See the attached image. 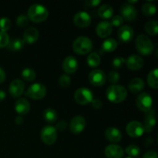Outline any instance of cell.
<instances>
[{"mask_svg": "<svg viewBox=\"0 0 158 158\" xmlns=\"http://www.w3.org/2000/svg\"><path fill=\"white\" fill-rule=\"evenodd\" d=\"M117 35L122 43H129L133 40L134 35V30L132 27L127 25L120 26L117 32Z\"/></svg>", "mask_w": 158, "mask_h": 158, "instance_id": "5bb4252c", "label": "cell"}, {"mask_svg": "<svg viewBox=\"0 0 158 158\" xmlns=\"http://www.w3.org/2000/svg\"><path fill=\"white\" fill-rule=\"evenodd\" d=\"M41 140L45 144L52 145L55 143L57 139V131L55 127L47 125L43 127L40 132Z\"/></svg>", "mask_w": 158, "mask_h": 158, "instance_id": "5b68a950", "label": "cell"}, {"mask_svg": "<svg viewBox=\"0 0 158 158\" xmlns=\"http://www.w3.org/2000/svg\"><path fill=\"white\" fill-rule=\"evenodd\" d=\"M6 77V72H5L4 69H3L2 68L0 67V83H3V82L5 81Z\"/></svg>", "mask_w": 158, "mask_h": 158, "instance_id": "bcb514c9", "label": "cell"}, {"mask_svg": "<svg viewBox=\"0 0 158 158\" xmlns=\"http://www.w3.org/2000/svg\"><path fill=\"white\" fill-rule=\"evenodd\" d=\"M156 124V117L155 111L154 110H150L149 111L145 114V118L143 120V127H144V132L151 133L154 129Z\"/></svg>", "mask_w": 158, "mask_h": 158, "instance_id": "ffe728a7", "label": "cell"}, {"mask_svg": "<svg viewBox=\"0 0 158 158\" xmlns=\"http://www.w3.org/2000/svg\"><path fill=\"white\" fill-rule=\"evenodd\" d=\"M78 61L73 56L66 57L63 62V69L64 72L67 74L74 73L78 69Z\"/></svg>", "mask_w": 158, "mask_h": 158, "instance_id": "ac0fdd59", "label": "cell"}, {"mask_svg": "<svg viewBox=\"0 0 158 158\" xmlns=\"http://www.w3.org/2000/svg\"><path fill=\"white\" fill-rule=\"evenodd\" d=\"M15 23L19 27H26L29 24V18L25 15H19L16 18Z\"/></svg>", "mask_w": 158, "mask_h": 158, "instance_id": "8d00e7d4", "label": "cell"}, {"mask_svg": "<svg viewBox=\"0 0 158 158\" xmlns=\"http://www.w3.org/2000/svg\"><path fill=\"white\" fill-rule=\"evenodd\" d=\"M6 97V94L5 91L0 90V101H2Z\"/></svg>", "mask_w": 158, "mask_h": 158, "instance_id": "c3c4849f", "label": "cell"}, {"mask_svg": "<svg viewBox=\"0 0 158 158\" xmlns=\"http://www.w3.org/2000/svg\"><path fill=\"white\" fill-rule=\"evenodd\" d=\"M126 158H133V157H126Z\"/></svg>", "mask_w": 158, "mask_h": 158, "instance_id": "f907efd6", "label": "cell"}, {"mask_svg": "<svg viewBox=\"0 0 158 158\" xmlns=\"http://www.w3.org/2000/svg\"><path fill=\"white\" fill-rule=\"evenodd\" d=\"M104 152L107 158H122L124 155V151L122 147L115 143L107 145Z\"/></svg>", "mask_w": 158, "mask_h": 158, "instance_id": "e0dca14e", "label": "cell"}, {"mask_svg": "<svg viewBox=\"0 0 158 158\" xmlns=\"http://www.w3.org/2000/svg\"><path fill=\"white\" fill-rule=\"evenodd\" d=\"M29 19L34 23H42L49 16V11L41 4H32L27 11Z\"/></svg>", "mask_w": 158, "mask_h": 158, "instance_id": "7a4b0ae2", "label": "cell"}, {"mask_svg": "<svg viewBox=\"0 0 158 158\" xmlns=\"http://www.w3.org/2000/svg\"><path fill=\"white\" fill-rule=\"evenodd\" d=\"M144 81L143 79L136 77L132 79L129 83V89L133 94H138L144 88Z\"/></svg>", "mask_w": 158, "mask_h": 158, "instance_id": "cb8c5ba5", "label": "cell"}, {"mask_svg": "<svg viewBox=\"0 0 158 158\" xmlns=\"http://www.w3.org/2000/svg\"><path fill=\"white\" fill-rule=\"evenodd\" d=\"M125 152L129 155V157H137V156L140 154V149L137 145L131 144L129 145L128 147H127L126 150H125Z\"/></svg>", "mask_w": 158, "mask_h": 158, "instance_id": "836d02e7", "label": "cell"}, {"mask_svg": "<svg viewBox=\"0 0 158 158\" xmlns=\"http://www.w3.org/2000/svg\"><path fill=\"white\" fill-rule=\"evenodd\" d=\"M76 102L80 105H86L91 103L94 99V95L90 89L86 87H80L76 90L74 94Z\"/></svg>", "mask_w": 158, "mask_h": 158, "instance_id": "52a82bcc", "label": "cell"}, {"mask_svg": "<svg viewBox=\"0 0 158 158\" xmlns=\"http://www.w3.org/2000/svg\"><path fill=\"white\" fill-rule=\"evenodd\" d=\"M15 123L18 125L22 124V123H23V117H21V116H18V117H16V118L15 119Z\"/></svg>", "mask_w": 158, "mask_h": 158, "instance_id": "7dc6e473", "label": "cell"}, {"mask_svg": "<svg viewBox=\"0 0 158 158\" xmlns=\"http://www.w3.org/2000/svg\"><path fill=\"white\" fill-rule=\"evenodd\" d=\"M66 126H67V123H66V121L61 120V121H60L58 123H57L56 127L55 128L56 130H59V131H63V130L66 129Z\"/></svg>", "mask_w": 158, "mask_h": 158, "instance_id": "ee69618b", "label": "cell"}, {"mask_svg": "<svg viewBox=\"0 0 158 158\" xmlns=\"http://www.w3.org/2000/svg\"><path fill=\"white\" fill-rule=\"evenodd\" d=\"M86 62H87L88 66H90V67L95 68L97 67L100 64L101 59H100V55L97 54V52H91L87 56Z\"/></svg>", "mask_w": 158, "mask_h": 158, "instance_id": "4dcf8cb0", "label": "cell"}, {"mask_svg": "<svg viewBox=\"0 0 158 158\" xmlns=\"http://www.w3.org/2000/svg\"><path fill=\"white\" fill-rule=\"evenodd\" d=\"M71 79L67 74H62L59 78V84L61 87L66 88L70 85Z\"/></svg>", "mask_w": 158, "mask_h": 158, "instance_id": "d590c367", "label": "cell"}, {"mask_svg": "<svg viewBox=\"0 0 158 158\" xmlns=\"http://www.w3.org/2000/svg\"><path fill=\"white\" fill-rule=\"evenodd\" d=\"M125 63V59L123 57H116L112 61V66L114 69H120Z\"/></svg>", "mask_w": 158, "mask_h": 158, "instance_id": "ab89813d", "label": "cell"}, {"mask_svg": "<svg viewBox=\"0 0 158 158\" xmlns=\"http://www.w3.org/2000/svg\"><path fill=\"white\" fill-rule=\"evenodd\" d=\"M43 118L49 123H55L58 118V115L55 110L52 108H47L43 111Z\"/></svg>", "mask_w": 158, "mask_h": 158, "instance_id": "f1b7e54d", "label": "cell"}, {"mask_svg": "<svg viewBox=\"0 0 158 158\" xmlns=\"http://www.w3.org/2000/svg\"><path fill=\"white\" fill-rule=\"evenodd\" d=\"M106 139L113 143H117L122 139V133L116 127H109L105 131Z\"/></svg>", "mask_w": 158, "mask_h": 158, "instance_id": "603a6c76", "label": "cell"}, {"mask_svg": "<svg viewBox=\"0 0 158 158\" xmlns=\"http://www.w3.org/2000/svg\"><path fill=\"white\" fill-rule=\"evenodd\" d=\"M108 100L112 103H119L123 102L127 97V91L123 86L114 84L108 86L106 91Z\"/></svg>", "mask_w": 158, "mask_h": 158, "instance_id": "6da1fadb", "label": "cell"}, {"mask_svg": "<svg viewBox=\"0 0 158 158\" xmlns=\"http://www.w3.org/2000/svg\"><path fill=\"white\" fill-rule=\"evenodd\" d=\"M126 131L130 137L137 138L143 135L144 133V127H143V123L137 120H134V121L129 122L127 124Z\"/></svg>", "mask_w": 158, "mask_h": 158, "instance_id": "9c48e42d", "label": "cell"}, {"mask_svg": "<svg viewBox=\"0 0 158 158\" xmlns=\"http://www.w3.org/2000/svg\"><path fill=\"white\" fill-rule=\"evenodd\" d=\"M123 19L122 18L121 15H119L113 16L112 19H111V22H110L113 27H114V26H115V27L120 26L122 24H123Z\"/></svg>", "mask_w": 158, "mask_h": 158, "instance_id": "60d3db41", "label": "cell"}, {"mask_svg": "<svg viewBox=\"0 0 158 158\" xmlns=\"http://www.w3.org/2000/svg\"><path fill=\"white\" fill-rule=\"evenodd\" d=\"M101 2L100 0H86L85 2L86 6H89V7H96V6H99Z\"/></svg>", "mask_w": 158, "mask_h": 158, "instance_id": "b9f144b4", "label": "cell"}, {"mask_svg": "<svg viewBox=\"0 0 158 158\" xmlns=\"http://www.w3.org/2000/svg\"><path fill=\"white\" fill-rule=\"evenodd\" d=\"M25 42L22 39H13L9 40V43L7 46V49L10 51H19L24 47Z\"/></svg>", "mask_w": 158, "mask_h": 158, "instance_id": "4316f807", "label": "cell"}, {"mask_svg": "<svg viewBox=\"0 0 158 158\" xmlns=\"http://www.w3.org/2000/svg\"><path fill=\"white\" fill-rule=\"evenodd\" d=\"M21 76L23 77V79L26 81H33L34 80L36 77V74L34 69H32V68H25L22 70Z\"/></svg>", "mask_w": 158, "mask_h": 158, "instance_id": "1f68e13d", "label": "cell"}, {"mask_svg": "<svg viewBox=\"0 0 158 158\" xmlns=\"http://www.w3.org/2000/svg\"><path fill=\"white\" fill-rule=\"evenodd\" d=\"M15 110L20 115H26L30 110V103L26 99L19 98L15 101Z\"/></svg>", "mask_w": 158, "mask_h": 158, "instance_id": "7402d4cb", "label": "cell"}, {"mask_svg": "<svg viewBox=\"0 0 158 158\" xmlns=\"http://www.w3.org/2000/svg\"><path fill=\"white\" fill-rule=\"evenodd\" d=\"M127 66L131 70H139L143 66V60L140 56L133 54L125 60Z\"/></svg>", "mask_w": 158, "mask_h": 158, "instance_id": "2e32d148", "label": "cell"}, {"mask_svg": "<svg viewBox=\"0 0 158 158\" xmlns=\"http://www.w3.org/2000/svg\"><path fill=\"white\" fill-rule=\"evenodd\" d=\"M117 47V40L113 38L106 39V40L103 42L101 45V49L103 52H114Z\"/></svg>", "mask_w": 158, "mask_h": 158, "instance_id": "484cf974", "label": "cell"}, {"mask_svg": "<svg viewBox=\"0 0 158 158\" xmlns=\"http://www.w3.org/2000/svg\"><path fill=\"white\" fill-rule=\"evenodd\" d=\"M12 26V22L8 17H2L0 19V31L6 32Z\"/></svg>", "mask_w": 158, "mask_h": 158, "instance_id": "e575fe53", "label": "cell"}, {"mask_svg": "<svg viewBox=\"0 0 158 158\" xmlns=\"http://www.w3.org/2000/svg\"><path fill=\"white\" fill-rule=\"evenodd\" d=\"M113 31V26L110 22L102 21L98 23L96 27V32L100 38H106L109 36Z\"/></svg>", "mask_w": 158, "mask_h": 158, "instance_id": "d6986e66", "label": "cell"}, {"mask_svg": "<svg viewBox=\"0 0 158 158\" xmlns=\"http://www.w3.org/2000/svg\"><path fill=\"white\" fill-rule=\"evenodd\" d=\"M25 94L32 100H41L46 96V88L42 83H35L28 88Z\"/></svg>", "mask_w": 158, "mask_h": 158, "instance_id": "8992f818", "label": "cell"}, {"mask_svg": "<svg viewBox=\"0 0 158 158\" xmlns=\"http://www.w3.org/2000/svg\"><path fill=\"white\" fill-rule=\"evenodd\" d=\"M158 69L157 68L150 71L148 75V83L153 89H157L158 88Z\"/></svg>", "mask_w": 158, "mask_h": 158, "instance_id": "83f0119b", "label": "cell"}, {"mask_svg": "<svg viewBox=\"0 0 158 158\" xmlns=\"http://www.w3.org/2000/svg\"><path fill=\"white\" fill-rule=\"evenodd\" d=\"M144 30L151 35H156L158 33V23L155 20H149L144 25Z\"/></svg>", "mask_w": 158, "mask_h": 158, "instance_id": "f546056e", "label": "cell"}, {"mask_svg": "<svg viewBox=\"0 0 158 158\" xmlns=\"http://www.w3.org/2000/svg\"><path fill=\"white\" fill-rule=\"evenodd\" d=\"M137 0H135V1H131V0H129V1H127V3L128 4H134V3H137Z\"/></svg>", "mask_w": 158, "mask_h": 158, "instance_id": "681fc988", "label": "cell"}, {"mask_svg": "<svg viewBox=\"0 0 158 158\" xmlns=\"http://www.w3.org/2000/svg\"><path fill=\"white\" fill-rule=\"evenodd\" d=\"M107 78L110 83H113V85L116 84V83L119 81V79H120V74H119L117 71L112 70L108 73Z\"/></svg>", "mask_w": 158, "mask_h": 158, "instance_id": "f35d334b", "label": "cell"}, {"mask_svg": "<svg viewBox=\"0 0 158 158\" xmlns=\"http://www.w3.org/2000/svg\"><path fill=\"white\" fill-rule=\"evenodd\" d=\"M136 48L141 55L149 56L154 50V44L148 35L140 34L136 39Z\"/></svg>", "mask_w": 158, "mask_h": 158, "instance_id": "3957f363", "label": "cell"}, {"mask_svg": "<svg viewBox=\"0 0 158 158\" xmlns=\"http://www.w3.org/2000/svg\"><path fill=\"white\" fill-rule=\"evenodd\" d=\"M120 13L123 19L127 21H134L137 17V10L133 5L128 4L127 2L123 3L120 7Z\"/></svg>", "mask_w": 158, "mask_h": 158, "instance_id": "8fae6325", "label": "cell"}, {"mask_svg": "<svg viewBox=\"0 0 158 158\" xmlns=\"http://www.w3.org/2000/svg\"><path fill=\"white\" fill-rule=\"evenodd\" d=\"M106 77L103 70L99 69H93L89 73V81L95 86H101L105 84Z\"/></svg>", "mask_w": 158, "mask_h": 158, "instance_id": "30bf717a", "label": "cell"}, {"mask_svg": "<svg viewBox=\"0 0 158 158\" xmlns=\"http://www.w3.org/2000/svg\"><path fill=\"white\" fill-rule=\"evenodd\" d=\"M156 12H157V7L153 3L147 2L144 3L142 6V12L143 15L151 16V15H154Z\"/></svg>", "mask_w": 158, "mask_h": 158, "instance_id": "d6a6232c", "label": "cell"}, {"mask_svg": "<svg viewBox=\"0 0 158 158\" xmlns=\"http://www.w3.org/2000/svg\"><path fill=\"white\" fill-rule=\"evenodd\" d=\"M114 9L109 4H103L98 9V15L103 19H108L113 17Z\"/></svg>", "mask_w": 158, "mask_h": 158, "instance_id": "d4e9b609", "label": "cell"}, {"mask_svg": "<svg viewBox=\"0 0 158 158\" xmlns=\"http://www.w3.org/2000/svg\"><path fill=\"white\" fill-rule=\"evenodd\" d=\"M25 83L19 79L12 80L9 84V92L13 97H19L24 93Z\"/></svg>", "mask_w": 158, "mask_h": 158, "instance_id": "9a60e30c", "label": "cell"}, {"mask_svg": "<svg viewBox=\"0 0 158 158\" xmlns=\"http://www.w3.org/2000/svg\"><path fill=\"white\" fill-rule=\"evenodd\" d=\"M73 23L79 28L88 27L91 23V16L85 11H80L74 15Z\"/></svg>", "mask_w": 158, "mask_h": 158, "instance_id": "7c38bea8", "label": "cell"}, {"mask_svg": "<svg viewBox=\"0 0 158 158\" xmlns=\"http://www.w3.org/2000/svg\"><path fill=\"white\" fill-rule=\"evenodd\" d=\"M9 35L6 32L0 31V48L6 47L9 43Z\"/></svg>", "mask_w": 158, "mask_h": 158, "instance_id": "74e56055", "label": "cell"}, {"mask_svg": "<svg viewBox=\"0 0 158 158\" xmlns=\"http://www.w3.org/2000/svg\"><path fill=\"white\" fill-rule=\"evenodd\" d=\"M93 42L86 36H80L74 40L73 43V49L74 52L80 55L87 54L92 50Z\"/></svg>", "mask_w": 158, "mask_h": 158, "instance_id": "277c9868", "label": "cell"}, {"mask_svg": "<svg viewBox=\"0 0 158 158\" xmlns=\"http://www.w3.org/2000/svg\"><path fill=\"white\" fill-rule=\"evenodd\" d=\"M136 103L139 110L147 113L152 109L153 98L148 93H141L137 97Z\"/></svg>", "mask_w": 158, "mask_h": 158, "instance_id": "ba28073f", "label": "cell"}, {"mask_svg": "<svg viewBox=\"0 0 158 158\" xmlns=\"http://www.w3.org/2000/svg\"><path fill=\"white\" fill-rule=\"evenodd\" d=\"M39 35H40V33L36 28L29 27L26 29L23 33V40L25 43L32 44L38 40Z\"/></svg>", "mask_w": 158, "mask_h": 158, "instance_id": "44dd1931", "label": "cell"}, {"mask_svg": "<svg viewBox=\"0 0 158 158\" xmlns=\"http://www.w3.org/2000/svg\"><path fill=\"white\" fill-rule=\"evenodd\" d=\"M86 127V120L82 116H76L69 123V130L73 134H80Z\"/></svg>", "mask_w": 158, "mask_h": 158, "instance_id": "4fadbf2b", "label": "cell"}, {"mask_svg": "<svg viewBox=\"0 0 158 158\" xmlns=\"http://www.w3.org/2000/svg\"><path fill=\"white\" fill-rule=\"evenodd\" d=\"M91 103H92V106L94 108V109H100V108L102 106V105H103L102 104L101 100L98 98L93 99Z\"/></svg>", "mask_w": 158, "mask_h": 158, "instance_id": "7bdbcfd3", "label": "cell"}, {"mask_svg": "<svg viewBox=\"0 0 158 158\" xmlns=\"http://www.w3.org/2000/svg\"><path fill=\"white\" fill-rule=\"evenodd\" d=\"M143 158H157V152L154 151H150L145 153Z\"/></svg>", "mask_w": 158, "mask_h": 158, "instance_id": "f6af8a7d", "label": "cell"}]
</instances>
